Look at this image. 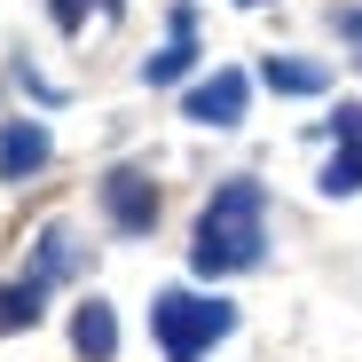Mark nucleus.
I'll return each instance as SVG.
<instances>
[{"label": "nucleus", "instance_id": "f8f14e48", "mask_svg": "<svg viewBox=\"0 0 362 362\" xmlns=\"http://www.w3.org/2000/svg\"><path fill=\"white\" fill-rule=\"evenodd\" d=\"M47 8H55V32H79V24H87V0H47ZM95 8L118 16V0H95Z\"/></svg>", "mask_w": 362, "mask_h": 362}, {"label": "nucleus", "instance_id": "0eeeda50", "mask_svg": "<svg viewBox=\"0 0 362 362\" xmlns=\"http://www.w3.org/2000/svg\"><path fill=\"white\" fill-rule=\"evenodd\" d=\"M71 346L87 362H110L118 354V315H110V299H87V308L71 315Z\"/></svg>", "mask_w": 362, "mask_h": 362}, {"label": "nucleus", "instance_id": "9d476101", "mask_svg": "<svg viewBox=\"0 0 362 362\" xmlns=\"http://www.w3.org/2000/svg\"><path fill=\"white\" fill-rule=\"evenodd\" d=\"M40 323V284H0V331H32Z\"/></svg>", "mask_w": 362, "mask_h": 362}, {"label": "nucleus", "instance_id": "1a4fd4ad", "mask_svg": "<svg viewBox=\"0 0 362 362\" xmlns=\"http://www.w3.org/2000/svg\"><path fill=\"white\" fill-rule=\"evenodd\" d=\"M260 79H268L276 95H323V87H331V71H323V64H299V55H268Z\"/></svg>", "mask_w": 362, "mask_h": 362}, {"label": "nucleus", "instance_id": "9b49d317", "mask_svg": "<svg viewBox=\"0 0 362 362\" xmlns=\"http://www.w3.org/2000/svg\"><path fill=\"white\" fill-rule=\"evenodd\" d=\"M354 189H362V142H339L323 165V197H354Z\"/></svg>", "mask_w": 362, "mask_h": 362}, {"label": "nucleus", "instance_id": "423d86ee", "mask_svg": "<svg viewBox=\"0 0 362 362\" xmlns=\"http://www.w3.org/2000/svg\"><path fill=\"white\" fill-rule=\"evenodd\" d=\"M189 32H197V8H173V40H165L150 64H142V79H150V87L189 79V64H197V40H189Z\"/></svg>", "mask_w": 362, "mask_h": 362}, {"label": "nucleus", "instance_id": "20e7f679", "mask_svg": "<svg viewBox=\"0 0 362 362\" xmlns=\"http://www.w3.org/2000/svg\"><path fill=\"white\" fill-rule=\"evenodd\" d=\"M103 213L127 228V236H150V228H158V189H150V173L110 165V173H103Z\"/></svg>", "mask_w": 362, "mask_h": 362}, {"label": "nucleus", "instance_id": "ddd939ff", "mask_svg": "<svg viewBox=\"0 0 362 362\" xmlns=\"http://www.w3.org/2000/svg\"><path fill=\"white\" fill-rule=\"evenodd\" d=\"M331 24H339V40H346V47H354V64H362V0H354V8H339V16H331Z\"/></svg>", "mask_w": 362, "mask_h": 362}, {"label": "nucleus", "instance_id": "2eb2a0df", "mask_svg": "<svg viewBox=\"0 0 362 362\" xmlns=\"http://www.w3.org/2000/svg\"><path fill=\"white\" fill-rule=\"evenodd\" d=\"M236 8H268V0H236Z\"/></svg>", "mask_w": 362, "mask_h": 362}, {"label": "nucleus", "instance_id": "f257e3e1", "mask_svg": "<svg viewBox=\"0 0 362 362\" xmlns=\"http://www.w3.org/2000/svg\"><path fill=\"white\" fill-rule=\"evenodd\" d=\"M268 260V189L252 173L221 181L197 213V236H189V268L197 276H245Z\"/></svg>", "mask_w": 362, "mask_h": 362}, {"label": "nucleus", "instance_id": "4468645a", "mask_svg": "<svg viewBox=\"0 0 362 362\" xmlns=\"http://www.w3.org/2000/svg\"><path fill=\"white\" fill-rule=\"evenodd\" d=\"M331 134H339V142H362V103H339V118H331Z\"/></svg>", "mask_w": 362, "mask_h": 362}, {"label": "nucleus", "instance_id": "6e6552de", "mask_svg": "<svg viewBox=\"0 0 362 362\" xmlns=\"http://www.w3.org/2000/svg\"><path fill=\"white\" fill-rule=\"evenodd\" d=\"M79 268V245H71V228H40V245H32V284L47 291V284H64Z\"/></svg>", "mask_w": 362, "mask_h": 362}, {"label": "nucleus", "instance_id": "7ed1b4c3", "mask_svg": "<svg viewBox=\"0 0 362 362\" xmlns=\"http://www.w3.org/2000/svg\"><path fill=\"white\" fill-rule=\"evenodd\" d=\"M245 103H252V79L245 71H213L189 87V103H181V118H197V127H245Z\"/></svg>", "mask_w": 362, "mask_h": 362}, {"label": "nucleus", "instance_id": "39448f33", "mask_svg": "<svg viewBox=\"0 0 362 362\" xmlns=\"http://www.w3.org/2000/svg\"><path fill=\"white\" fill-rule=\"evenodd\" d=\"M47 158H55V142H47L40 118H8L0 127V181H32Z\"/></svg>", "mask_w": 362, "mask_h": 362}, {"label": "nucleus", "instance_id": "f03ea898", "mask_svg": "<svg viewBox=\"0 0 362 362\" xmlns=\"http://www.w3.org/2000/svg\"><path fill=\"white\" fill-rule=\"evenodd\" d=\"M150 331H158V354L165 362H205L236 331V308H228V299H205V291H158L150 299Z\"/></svg>", "mask_w": 362, "mask_h": 362}]
</instances>
